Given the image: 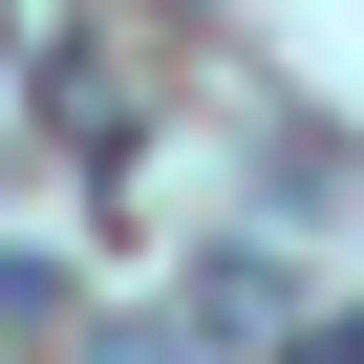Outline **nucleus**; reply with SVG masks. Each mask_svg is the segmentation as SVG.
I'll return each instance as SVG.
<instances>
[{
  "mask_svg": "<svg viewBox=\"0 0 364 364\" xmlns=\"http://www.w3.org/2000/svg\"><path fill=\"white\" fill-rule=\"evenodd\" d=\"M300 364H364V343H300Z\"/></svg>",
  "mask_w": 364,
  "mask_h": 364,
  "instance_id": "1",
  "label": "nucleus"
}]
</instances>
